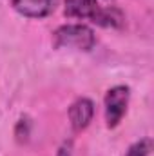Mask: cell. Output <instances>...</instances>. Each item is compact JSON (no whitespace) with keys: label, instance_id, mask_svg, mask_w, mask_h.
Returning a JSON list of instances; mask_svg holds the SVG:
<instances>
[{"label":"cell","instance_id":"obj_7","mask_svg":"<svg viewBox=\"0 0 154 156\" xmlns=\"http://www.w3.org/2000/svg\"><path fill=\"white\" fill-rule=\"evenodd\" d=\"M56 156H73V144L71 142H64V145L58 149Z\"/></svg>","mask_w":154,"mask_h":156},{"label":"cell","instance_id":"obj_6","mask_svg":"<svg viewBox=\"0 0 154 156\" xmlns=\"http://www.w3.org/2000/svg\"><path fill=\"white\" fill-rule=\"evenodd\" d=\"M151 151H152V140L151 138H143V140L132 144L125 156H149Z\"/></svg>","mask_w":154,"mask_h":156},{"label":"cell","instance_id":"obj_5","mask_svg":"<svg viewBox=\"0 0 154 156\" xmlns=\"http://www.w3.org/2000/svg\"><path fill=\"white\" fill-rule=\"evenodd\" d=\"M11 5L27 18H44L47 16L53 7L54 0H11Z\"/></svg>","mask_w":154,"mask_h":156},{"label":"cell","instance_id":"obj_4","mask_svg":"<svg viewBox=\"0 0 154 156\" xmlns=\"http://www.w3.org/2000/svg\"><path fill=\"white\" fill-rule=\"evenodd\" d=\"M94 116V104L89 98H78L69 107V122L75 131H83Z\"/></svg>","mask_w":154,"mask_h":156},{"label":"cell","instance_id":"obj_1","mask_svg":"<svg viewBox=\"0 0 154 156\" xmlns=\"http://www.w3.org/2000/svg\"><path fill=\"white\" fill-rule=\"evenodd\" d=\"M65 16L87 18L102 27H120L123 24V15L116 7H102L96 0H65Z\"/></svg>","mask_w":154,"mask_h":156},{"label":"cell","instance_id":"obj_2","mask_svg":"<svg viewBox=\"0 0 154 156\" xmlns=\"http://www.w3.org/2000/svg\"><path fill=\"white\" fill-rule=\"evenodd\" d=\"M53 42L56 49L67 47V49H78V51H91L96 44V37L89 26L67 24V26H60L53 33Z\"/></svg>","mask_w":154,"mask_h":156},{"label":"cell","instance_id":"obj_3","mask_svg":"<svg viewBox=\"0 0 154 156\" xmlns=\"http://www.w3.org/2000/svg\"><path fill=\"white\" fill-rule=\"evenodd\" d=\"M129 98H131V89L127 85H114L107 91L103 104H105V122L109 129H114L121 122V118L125 116Z\"/></svg>","mask_w":154,"mask_h":156}]
</instances>
